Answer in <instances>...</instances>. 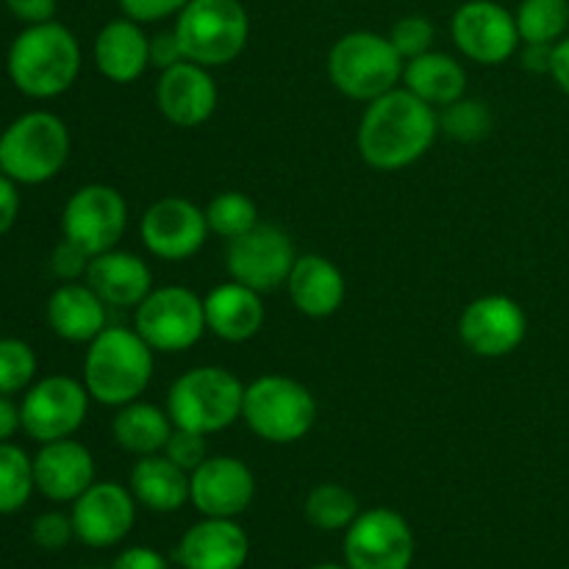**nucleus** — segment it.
<instances>
[{"label": "nucleus", "mask_w": 569, "mask_h": 569, "mask_svg": "<svg viewBox=\"0 0 569 569\" xmlns=\"http://www.w3.org/2000/svg\"><path fill=\"white\" fill-rule=\"evenodd\" d=\"M437 133L439 111L406 87H395L367 103L356 144L367 164L395 172L420 161L437 142Z\"/></svg>", "instance_id": "f257e3e1"}, {"label": "nucleus", "mask_w": 569, "mask_h": 569, "mask_svg": "<svg viewBox=\"0 0 569 569\" xmlns=\"http://www.w3.org/2000/svg\"><path fill=\"white\" fill-rule=\"evenodd\" d=\"M9 78L26 98L50 100L64 94L81 72V44L61 22L48 20L17 33L9 48Z\"/></svg>", "instance_id": "f03ea898"}, {"label": "nucleus", "mask_w": 569, "mask_h": 569, "mask_svg": "<svg viewBox=\"0 0 569 569\" xmlns=\"http://www.w3.org/2000/svg\"><path fill=\"white\" fill-rule=\"evenodd\" d=\"M156 350L131 328L106 326L89 342L83 359V387L100 406L133 403L153 381Z\"/></svg>", "instance_id": "7ed1b4c3"}, {"label": "nucleus", "mask_w": 569, "mask_h": 569, "mask_svg": "<svg viewBox=\"0 0 569 569\" xmlns=\"http://www.w3.org/2000/svg\"><path fill=\"white\" fill-rule=\"evenodd\" d=\"M244 383L217 365L192 367L167 392V415L172 426L194 433H220L242 417Z\"/></svg>", "instance_id": "20e7f679"}, {"label": "nucleus", "mask_w": 569, "mask_h": 569, "mask_svg": "<svg viewBox=\"0 0 569 569\" xmlns=\"http://www.w3.org/2000/svg\"><path fill=\"white\" fill-rule=\"evenodd\" d=\"M70 159V131L53 111H28L0 133V172L14 183L50 181Z\"/></svg>", "instance_id": "39448f33"}, {"label": "nucleus", "mask_w": 569, "mask_h": 569, "mask_svg": "<svg viewBox=\"0 0 569 569\" xmlns=\"http://www.w3.org/2000/svg\"><path fill=\"white\" fill-rule=\"evenodd\" d=\"M172 31L183 59L211 70L242 56L250 37V17L239 0H189Z\"/></svg>", "instance_id": "423d86ee"}, {"label": "nucleus", "mask_w": 569, "mask_h": 569, "mask_svg": "<svg viewBox=\"0 0 569 569\" xmlns=\"http://www.w3.org/2000/svg\"><path fill=\"white\" fill-rule=\"evenodd\" d=\"M403 56L389 37L376 31H350L333 42L328 53V76L342 94L353 100L381 98L403 81Z\"/></svg>", "instance_id": "0eeeda50"}, {"label": "nucleus", "mask_w": 569, "mask_h": 569, "mask_svg": "<svg viewBox=\"0 0 569 569\" xmlns=\"http://www.w3.org/2000/svg\"><path fill=\"white\" fill-rule=\"evenodd\" d=\"M242 420L264 442L295 445L315 428L317 400L295 378L261 376L244 387Z\"/></svg>", "instance_id": "6e6552de"}, {"label": "nucleus", "mask_w": 569, "mask_h": 569, "mask_svg": "<svg viewBox=\"0 0 569 569\" xmlns=\"http://www.w3.org/2000/svg\"><path fill=\"white\" fill-rule=\"evenodd\" d=\"M133 331L156 353H183L203 339V298L187 287H153V292L133 309Z\"/></svg>", "instance_id": "1a4fd4ad"}, {"label": "nucleus", "mask_w": 569, "mask_h": 569, "mask_svg": "<svg viewBox=\"0 0 569 569\" xmlns=\"http://www.w3.org/2000/svg\"><path fill=\"white\" fill-rule=\"evenodd\" d=\"M128 228V203L109 183L76 189L61 211V233L89 256L114 250Z\"/></svg>", "instance_id": "9d476101"}, {"label": "nucleus", "mask_w": 569, "mask_h": 569, "mask_svg": "<svg viewBox=\"0 0 569 569\" xmlns=\"http://www.w3.org/2000/svg\"><path fill=\"white\" fill-rule=\"evenodd\" d=\"M342 550L350 569H409L415 561V533L398 511H359L345 528Z\"/></svg>", "instance_id": "9b49d317"}, {"label": "nucleus", "mask_w": 569, "mask_h": 569, "mask_svg": "<svg viewBox=\"0 0 569 569\" xmlns=\"http://www.w3.org/2000/svg\"><path fill=\"white\" fill-rule=\"evenodd\" d=\"M89 392L81 381L70 376H48L26 389L20 403L22 431L33 442L67 439L83 426L89 415Z\"/></svg>", "instance_id": "f8f14e48"}, {"label": "nucleus", "mask_w": 569, "mask_h": 569, "mask_svg": "<svg viewBox=\"0 0 569 569\" xmlns=\"http://www.w3.org/2000/svg\"><path fill=\"white\" fill-rule=\"evenodd\" d=\"M295 259L298 253L289 233L272 222H259L248 233L228 242L226 270L231 281L264 295L287 283Z\"/></svg>", "instance_id": "ddd939ff"}, {"label": "nucleus", "mask_w": 569, "mask_h": 569, "mask_svg": "<svg viewBox=\"0 0 569 569\" xmlns=\"http://www.w3.org/2000/svg\"><path fill=\"white\" fill-rule=\"evenodd\" d=\"M206 209L181 194H167L144 209L139 237L150 256L161 261H187L200 253L209 239Z\"/></svg>", "instance_id": "4468645a"}, {"label": "nucleus", "mask_w": 569, "mask_h": 569, "mask_svg": "<svg viewBox=\"0 0 569 569\" xmlns=\"http://www.w3.org/2000/svg\"><path fill=\"white\" fill-rule=\"evenodd\" d=\"M450 33L467 59L487 67L509 61L522 42L515 14L495 0L461 3L450 20Z\"/></svg>", "instance_id": "2eb2a0df"}, {"label": "nucleus", "mask_w": 569, "mask_h": 569, "mask_svg": "<svg viewBox=\"0 0 569 569\" xmlns=\"http://www.w3.org/2000/svg\"><path fill=\"white\" fill-rule=\"evenodd\" d=\"M528 333V315L509 295H481L459 320V337L481 359H503L515 353Z\"/></svg>", "instance_id": "dca6fc26"}, {"label": "nucleus", "mask_w": 569, "mask_h": 569, "mask_svg": "<svg viewBox=\"0 0 569 569\" xmlns=\"http://www.w3.org/2000/svg\"><path fill=\"white\" fill-rule=\"evenodd\" d=\"M70 517L78 542L87 548H114L137 522V498L122 483L94 481L81 498L72 500Z\"/></svg>", "instance_id": "f3484780"}, {"label": "nucleus", "mask_w": 569, "mask_h": 569, "mask_svg": "<svg viewBox=\"0 0 569 569\" xmlns=\"http://www.w3.org/2000/svg\"><path fill=\"white\" fill-rule=\"evenodd\" d=\"M256 498V476L237 456H209L189 472V503L203 517H239Z\"/></svg>", "instance_id": "a211bd4d"}, {"label": "nucleus", "mask_w": 569, "mask_h": 569, "mask_svg": "<svg viewBox=\"0 0 569 569\" xmlns=\"http://www.w3.org/2000/svg\"><path fill=\"white\" fill-rule=\"evenodd\" d=\"M156 103L172 126L198 128L211 120L220 103V92L209 67L183 59L161 70L156 83Z\"/></svg>", "instance_id": "6ab92c4d"}, {"label": "nucleus", "mask_w": 569, "mask_h": 569, "mask_svg": "<svg viewBox=\"0 0 569 569\" xmlns=\"http://www.w3.org/2000/svg\"><path fill=\"white\" fill-rule=\"evenodd\" d=\"M33 481L48 500L72 503L94 483V456L72 437L44 442L33 456Z\"/></svg>", "instance_id": "aec40b11"}, {"label": "nucleus", "mask_w": 569, "mask_h": 569, "mask_svg": "<svg viewBox=\"0 0 569 569\" xmlns=\"http://www.w3.org/2000/svg\"><path fill=\"white\" fill-rule=\"evenodd\" d=\"M248 553V533L237 520L203 517L181 537L176 559L183 569H242Z\"/></svg>", "instance_id": "412c9836"}, {"label": "nucleus", "mask_w": 569, "mask_h": 569, "mask_svg": "<svg viewBox=\"0 0 569 569\" xmlns=\"http://www.w3.org/2000/svg\"><path fill=\"white\" fill-rule=\"evenodd\" d=\"M83 281L98 292L106 306H114V309H137L153 292V272L148 261L117 248L92 256Z\"/></svg>", "instance_id": "4be33fe9"}, {"label": "nucleus", "mask_w": 569, "mask_h": 569, "mask_svg": "<svg viewBox=\"0 0 569 569\" xmlns=\"http://www.w3.org/2000/svg\"><path fill=\"white\" fill-rule=\"evenodd\" d=\"M206 328L222 342H250L264 328L267 311L261 292L239 281L217 283L203 298Z\"/></svg>", "instance_id": "5701e85b"}, {"label": "nucleus", "mask_w": 569, "mask_h": 569, "mask_svg": "<svg viewBox=\"0 0 569 569\" xmlns=\"http://www.w3.org/2000/svg\"><path fill=\"white\" fill-rule=\"evenodd\" d=\"M287 292L295 309L311 320H326L337 315L345 303V276L331 259L320 253H306L295 259L287 278Z\"/></svg>", "instance_id": "b1692460"}, {"label": "nucleus", "mask_w": 569, "mask_h": 569, "mask_svg": "<svg viewBox=\"0 0 569 569\" xmlns=\"http://www.w3.org/2000/svg\"><path fill=\"white\" fill-rule=\"evenodd\" d=\"M94 64L114 83H133L150 67V37L131 17L106 22L94 37Z\"/></svg>", "instance_id": "393cba45"}, {"label": "nucleus", "mask_w": 569, "mask_h": 569, "mask_svg": "<svg viewBox=\"0 0 569 569\" xmlns=\"http://www.w3.org/2000/svg\"><path fill=\"white\" fill-rule=\"evenodd\" d=\"M50 331L64 342H92L106 328V303L87 281H64L44 306Z\"/></svg>", "instance_id": "a878e982"}, {"label": "nucleus", "mask_w": 569, "mask_h": 569, "mask_svg": "<svg viewBox=\"0 0 569 569\" xmlns=\"http://www.w3.org/2000/svg\"><path fill=\"white\" fill-rule=\"evenodd\" d=\"M131 495L139 506L159 515H170L189 503V472L164 453L139 456L131 467Z\"/></svg>", "instance_id": "bb28decb"}, {"label": "nucleus", "mask_w": 569, "mask_h": 569, "mask_svg": "<svg viewBox=\"0 0 569 569\" xmlns=\"http://www.w3.org/2000/svg\"><path fill=\"white\" fill-rule=\"evenodd\" d=\"M403 83L409 92L431 103L433 109H445L467 94V70L456 56L428 50L406 61Z\"/></svg>", "instance_id": "cd10ccee"}, {"label": "nucleus", "mask_w": 569, "mask_h": 569, "mask_svg": "<svg viewBox=\"0 0 569 569\" xmlns=\"http://www.w3.org/2000/svg\"><path fill=\"white\" fill-rule=\"evenodd\" d=\"M176 431L167 409H159L153 403H144V400H133L117 409L114 420H111V437L120 445L126 453L139 456H153L161 453L170 439V433Z\"/></svg>", "instance_id": "c85d7f7f"}, {"label": "nucleus", "mask_w": 569, "mask_h": 569, "mask_svg": "<svg viewBox=\"0 0 569 569\" xmlns=\"http://www.w3.org/2000/svg\"><path fill=\"white\" fill-rule=\"evenodd\" d=\"M515 20L522 42L556 44L569 28V0H522Z\"/></svg>", "instance_id": "c756f323"}, {"label": "nucleus", "mask_w": 569, "mask_h": 569, "mask_svg": "<svg viewBox=\"0 0 569 569\" xmlns=\"http://www.w3.org/2000/svg\"><path fill=\"white\" fill-rule=\"evenodd\" d=\"M359 517V500L342 483H317L306 498V520L320 531H342Z\"/></svg>", "instance_id": "7c9ffc66"}, {"label": "nucleus", "mask_w": 569, "mask_h": 569, "mask_svg": "<svg viewBox=\"0 0 569 569\" xmlns=\"http://www.w3.org/2000/svg\"><path fill=\"white\" fill-rule=\"evenodd\" d=\"M37 489L33 459L11 442H0V515H14Z\"/></svg>", "instance_id": "2f4dec72"}, {"label": "nucleus", "mask_w": 569, "mask_h": 569, "mask_svg": "<svg viewBox=\"0 0 569 569\" xmlns=\"http://www.w3.org/2000/svg\"><path fill=\"white\" fill-rule=\"evenodd\" d=\"M206 222H209V231L217 233L222 239H237L242 233H248L250 228L259 226V206L253 203V198L244 192H228L214 194L206 206Z\"/></svg>", "instance_id": "473e14b6"}, {"label": "nucleus", "mask_w": 569, "mask_h": 569, "mask_svg": "<svg viewBox=\"0 0 569 569\" xmlns=\"http://www.w3.org/2000/svg\"><path fill=\"white\" fill-rule=\"evenodd\" d=\"M439 131L456 142H478L492 131V111L487 109V103L465 94L456 103L445 106L439 114Z\"/></svg>", "instance_id": "72a5a7b5"}, {"label": "nucleus", "mask_w": 569, "mask_h": 569, "mask_svg": "<svg viewBox=\"0 0 569 569\" xmlns=\"http://www.w3.org/2000/svg\"><path fill=\"white\" fill-rule=\"evenodd\" d=\"M37 378V353L14 337L0 339V395L26 392Z\"/></svg>", "instance_id": "f704fd0d"}, {"label": "nucleus", "mask_w": 569, "mask_h": 569, "mask_svg": "<svg viewBox=\"0 0 569 569\" xmlns=\"http://www.w3.org/2000/svg\"><path fill=\"white\" fill-rule=\"evenodd\" d=\"M433 39H437V28H433V22L428 20V17L420 14L403 17V20L395 22L392 31H389V42H392L395 50L403 56V61L428 53Z\"/></svg>", "instance_id": "c9c22d12"}, {"label": "nucleus", "mask_w": 569, "mask_h": 569, "mask_svg": "<svg viewBox=\"0 0 569 569\" xmlns=\"http://www.w3.org/2000/svg\"><path fill=\"white\" fill-rule=\"evenodd\" d=\"M161 453L170 461H176V465L187 472H192L194 467H200L209 459V448H206L203 433L187 431V428H176V431L170 433V439H167Z\"/></svg>", "instance_id": "e433bc0d"}, {"label": "nucleus", "mask_w": 569, "mask_h": 569, "mask_svg": "<svg viewBox=\"0 0 569 569\" xmlns=\"http://www.w3.org/2000/svg\"><path fill=\"white\" fill-rule=\"evenodd\" d=\"M72 537H76L72 517L61 515V511H44V515H39L31 526V539L42 550L67 548Z\"/></svg>", "instance_id": "4c0bfd02"}, {"label": "nucleus", "mask_w": 569, "mask_h": 569, "mask_svg": "<svg viewBox=\"0 0 569 569\" xmlns=\"http://www.w3.org/2000/svg\"><path fill=\"white\" fill-rule=\"evenodd\" d=\"M89 261H92V256H89L87 250L78 248L70 239H61V242L56 244L53 256H50V270H53V276L59 278L61 283L81 281V278L87 276Z\"/></svg>", "instance_id": "58836bf2"}, {"label": "nucleus", "mask_w": 569, "mask_h": 569, "mask_svg": "<svg viewBox=\"0 0 569 569\" xmlns=\"http://www.w3.org/2000/svg\"><path fill=\"white\" fill-rule=\"evenodd\" d=\"M122 9V14L131 17L137 22H159L167 17L181 14L183 6L189 0H117Z\"/></svg>", "instance_id": "ea45409f"}, {"label": "nucleus", "mask_w": 569, "mask_h": 569, "mask_svg": "<svg viewBox=\"0 0 569 569\" xmlns=\"http://www.w3.org/2000/svg\"><path fill=\"white\" fill-rule=\"evenodd\" d=\"M183 61V50L178 44L176 31H161L150 37V67L156 70H167V67Z\"/></svg>", "instance_id": "a19ab883"}, {"label": "nucleus", "mask_w": 569, "mask_h": 569, "mask_svg": "<svg viewBox=\"0 0 569 569\" xmlns=\"http://www.w3.org/2000/svg\"><path fill=\"white\" fill-rule=\"evenodd\" d=\"M6 9L26 26H37V22L53 20L56 0H3Z\"/></svg>", "instance_id": "79ce46f5"}, {"label": "nucleus", "mask_w": 569, "mask_h": 569, "mask_svg": "<svg viewBox=\"0 0 569 569\" xmlns=\"http://www.w3.org/2000/svg\"><path fill=\"white\" fill-rule=\"evenodd\" d=\"M111 569H170L167 559L161 553H156L153 548H128L122 550L120 556L114 559Z\"/></svg>", "instance_id": "37998d69"}, {"label": "nucleus", "mask_w": 569, "mask_h": 569, "mask_svg": "<svg viewBox=\"0 0 569 569\" xmlns=\"http://www.w3.org/2000/svg\"><path fill=\"white\" fill-rule=\"evenodd\" d=\"M17 217H20V192L17 183L0 172V237L14 228Z\"/></svg>", "instance_id": "c03bdc74"}, {"label": "nucleus", "mask_w": 569, "mask_h": 569, "mask_svg": "<svg viewBox=\"0 0 569 569\" xmlns=\"http://www.w3.org/2000/svg\"><path fill=\"white\" fill-rule=\"evenodd\" d=\"M520 59H522V67H526V70L550 72V67H553V44L526 42Z\"/></svg>", "instance_id": "a18cd8bd"}, {"label": "nucleus", "mask_w": 569, "mask_h": 569, "mask_svg": "<svg viewBox=\"0 0 569 569\" xmlns=\"http://www.w3.org/2000/svg\"><path fill=\"white\" fill-rule=\"evenodd\" d=\"M20 428H22L20 406H17L9 395H0V442H9Z\"/></svg>", "instance_id": "49530a36"}, {"label": "nucleus", "mask_w": 569, "mask_h": 569, "mask_svg": "<svg viewBox=\"0 0 569 569\" xmlns=\"http://www.w3.org/2000/svg\"><path fill=\"white\" fill-rule=\"evenodd\" d=\"M550 76L559 83V89L569 94V37H561L553 44V67H550Z\"/></svg>", "instance_id": "de8ad7c7"}, {"label": "nucleus", "mask_w": 569, "mask_h": 569, "mask_svg": "<svg viewBox=\"0 0 569 569\" xmlns=\"http://www.w3.org/2000/svg\"><path fill=\"white\" fill-rule=\"evenodd\" d=\"M309 569H350L348 565L339 567V565H317V567H309Z\"/></svg>", "instance_id": "09e8293b"}]
</instances>
